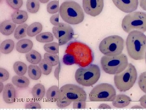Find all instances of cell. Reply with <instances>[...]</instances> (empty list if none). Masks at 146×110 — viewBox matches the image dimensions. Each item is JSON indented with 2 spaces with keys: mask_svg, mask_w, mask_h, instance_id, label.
Wrapping results in <instances>:
<instances>
[{
  "mask_svg": "<svg viewBox=\"0 0 146 110\" xmlns=\"http://www.w3.org/2000/svg\"><path fill=\"white\" fill-rule=\"evenodd\" d=\"M129 56L133 60L145 59L146 52V36L143 32L133 30L129 33L126 41Z\"/></svg>",
  "mask_w": 146,
  "mask_h": 110,
  "instance_id": "6da1fadb",
  "label": "cell"
},
{
  "mask_svg": "<svg viewBox=\"0 0 146 110\" xmlns=\"http://www.w3.org/2000/svg\"><path fill=\"white\" fill-rule=\"evenodd\" d=\"M66 54L72 56L75 64L82 67L88 66L94 60V54L91 48L79 41L70 42L65 51Z\"/></svg>",
  "mask_w": 146,
  "mask_h": 110,
  "instance_id": "7a4b0ae2",
  "label": "cell"
},
{
  "mask_svg": "<svg viewBox=\"0 0 146 110\" xmlns=\"http://www.w3.org/2000/svg\"><path fill=\"white\" fill-rule=\"evenodd\" d=\"M59 14L63 21L71 25H78L84 19L83 9L78 3L68 1L61 4L59 7Z\"/></svg>",
  "mask_w": 146,
  "mask_h": 110,
  "instance_id": "3957f363",
  "label": "cell"
},
{
  "mask_svg": "<svg viewBox=\"0 0 146 110\" xmlns=\"http://www.w3.org/2000/svg\"><path fill=\"white\" fill-rule=\"evenodd\" d=\"M100 63L105 73L116 75L125 70L128 65V60L127 56L124 54L113 56L105 55L101 59Z\"/></svg>",
  "mask_w": 146,
  "mask_h": 110,
  "instance_id": "277c9868",
  "label": "cell"
},
{
  "mask_svg": "<svg viewBox=\"0 0 146 110\" xmlns=\"http://www.w3.org/2000/svg\"><path fill=\"white\" fill-rule=\"evenodd\" d=\"M100 76L99 66L93 64L78 68L76 71L75 78L76 81L79 85L84 87H91L97 82Z\"/></svg>",
  "mask_w": 146,
  "mask_h": 110,
  "instance_id": "5b68a950",
  "label": "cell"
},
{
  "mask_svg": "<svg viewBox=\"0 0 146 110\" xmlns=\"http://www.w3.org/2000/svg\"><path fill=\"white\" fill-rule=\"evenodd\" d=\"M137 76L136 67L132 64H128L125 70L114 76L115 87L120 91H127L134 85Z\"/></svg>",
  "mask_w": 146,
  "mask_h": 110,
  "instance_id": "8992f818",
  "label": "cell"
},
{
  "mask_svg": "<svg viewBox=\"0 0 146 110\" xmlns=\"http://www.w3.org/2000/svg\"><path fill=\"white\" fill-rule=\"evenodd\" d=\"M122 28L125 32L129 33L133 30L146 32V13L142 11L132 12L123 18Z\"/></svg>",
  "mask_w": 146,
  "mask_h": 110,
  "instance_id": "52a82bcc",
  "label": "cell"
},
{
  "mask_svg": "<svg viewBox=\"0 0 146 110\" xmlns=\"http://www.w3.org/2000/svg\"><path fill=\"white\" fill-rule=\"evenodd\" d=\"M124 48V40L119 36H109L100 43L99 49L103 54L109 56H118L122 54Z\"/></svg>",
  "mask_w": 146,
  "mask_h": 110,
  "instance_id": "ba28073f",
  "label": "cell"
},
{
  "mask_svg": "<svg viewBox=\"0 0 146 110\" xmlns=\"http://www.w3.org/2000/svg\"><path fill=\"white\" fill-rule=\"evenodd\" d=\"M116 96L114 87L108 83L99 84L90 92L89 98L92 102H112Z\"/></svg>",
  "mask_w": 146,
  "mask_h": 110,
  "instance_id": "9c48e42d",
  "label": "cell"
},
{
  "mask_svg": "<svg viewBox=\"0 0 146 110\" xmlns=\"http://www.w3.org/2000/svg\"><path fill=\"white\" fill-rule=\"evenodd\" d=\"M87 98L86 92L76 85L67 84L63 86L59 89L58 101H85Z\"/></svg>",
  "mask_w": 146,
  "mask_h": 110,
  "instance_id": "30bf717a",
  "label": "cell"
},
{
  "mask_svg": "<svg viewBox=\"0 0 146 110\" xmlns=\"http://www.w3.org/2000/svg\"><path fill=\"white\" fill-rule=\"evenodd\" d=\"M52 32L58 40L59 46L65 45L72 39L74 32L69 24L60 23L52 28Z\"/></svg>",
  "mask_w": 146,
  "mask_h": 110,
  "instance_id": "8fae6325",
  "label": "cell"
},
{
  "mask_svg": "<svg viewBox=\"0 0 146 110\" xmlns=\"http://www.w3.org/2000/svg\"><path fill=\"white\" fill-rule=\"evenodd\" d=\"M82 5L86 14L96 17L102 11L104 0H82Z\"/></svg>",
  "mask_w": 146,
  "mask_h": 110,
  "instance_id": "7c38bea8",
  "label": "cell"
},
{
  "mask_svg": "<svg viewBox=\"0 0 146 110\" xmlns=\"http://www.w3.org/2000/svg\"><path fill=\"white\" fill-rule=\"evenodd\" d=\"M120 10L126 13H131L138 7V0H112Z\"/></svg>",
  "mask_w": 146,
  "mask_h": 110,
  "instance_id": "4fadbf2b",
  "label": "cell"
},
{
  "mask_svg": "<svg viewBox=\"0 0 146 110\" xmlns=\"http://www.w3.org/2000/svg\"><path fill=\"white\" fill-rule=\"evenodd\" d=\"M17 94L15 87L12 84L8 83L5 86L3 93V97L5 103L12 104L16 101Z\"/></svg>",
  "mask_w": 146,
  "mask_h": 110,
  "instance_id": "5bb4252c",
  "label": "cell"
},
{
  "mask_svg": "<svg viewBox=\"0 0 146 110\" xmlns=\"http://www.w3.org/2000/svg\"><path fill=\"white\" fill-rule=\"evenodd\" d=\"M33 45V42L30 40L22 39L16 43V50L18 52L25 54L31 51Z\"/></svg>",
  "mask_w": 146,
  "mask_h": 110,
  "instance_id": "9a60e30c",
  "label": "cell"
},
{
  "mask_svg": "<svg viewBox=\"0 0 146 110\" xmlns=\"http://www.w3.org/2000/svg\"><path fill=\"white\" fill-rule=\"evenodd\" d=\"M16 28V24L10 20L3 21L0 24V32L3 35L9 36L12 34Z\"/></svg>",
  "mask_w": 146,
  "mask_h": 110,
  "instance_id": "2e32d148",
  "label": "cell"
},
{
  "mask_svg": "<svg viewBox=\"0 0 146 110\" xmlns=\"http://www.w3.org/2000/svg\"><path fill=\"white\" fill-rule=\"evenodd\" d=\"M131 100L130 97L123 94H119L116 96L112 101V105L115 107L122 108L127 107L130 104Z\"/></svg>",
  "mask_w": 146,
  "mask_h": 110,
  "instance_id": "e0dca14e",
  "label": "cell"
},
{
  "mask_svg": "<svg viewBox=\"0 0 146 110\" xmlns=\"http://www.w3.org/2000/svg\"><path fill=\"white\" fill-rule=\"evenodd\" d=\"M11 19L16 24H22L25 23L28 18V15L26 11L22 10H16L12 13Z\"/></svg>",
  "mask_w": 146,
  "mask_h": 110,
  "instance_id": "ac0fdd59",
  "label": "cell"
},
{
  "mask_svg": "<svg viewBox=\"0 0 146 110\" xmlns=\"http://www.w3.org/2000/svg\"><path fill=\"white\" fill-rule=\"evenodd\" d=\"M46 93L44 86L42 84H36L31 90V94L34 99L36 100H41L43 99Z\"/></svg>",
  "mask_w": 146,
  "mask_h": 110,
  "instance_id": "d6986e66",
  "label": "cell"
},
{
  "mask_svg": "<svg viewBox=\"0 0 146 110\" xmlns=\"http://www.w3.org/2000/svg\"><path fill=\"white\" fill-rule=\"evenodd\" d=\"M13 85L19 88L27 87L30 84L29 80L25 76H15L12 78Z\"/></svg>",
  "mask_w": 146,
  "mask_h": 110,
  "instance_id": "ffe728a7",
  "label": "cell"
},
{
  "mask_svg": "<svg viewBox=\"0 0 146 110\" xmlns=\"http://www.w3.org/2000/svg\"><path fill=\"white\" fill-rule=\"evenodd\" d=\"M26 58L28 62L33 64H38L42 60L41 54L35 50H31L27 53Z\"/></svg>",
  "mask_w": 146,
  "mask_h": 110,
  "instance_id": "44dd1931",
  "label": "cell"
},
{
  "mask_svg": "<svg viewBox=\"0 0 146 110\" xmlns=\"http://www.w3.org/2000/svg\"><path fill=\"white\" fill-rule=\"evenodd\" d=\"M28 72L29 77L33 80H39L42 74L41 68L36 64H32L29 66Z\"/></svg>",
  "mask_w": 146,
  "mask_h": 110,
  "instance_id": "7402d4cb",
  "label": "cell"
},
{
  "mask_svg": "<svg viewBox=\"0 0 146 110\" xmlns=\"http://www.w3.org/2000/svg\"><path fill=\"white\" fill-rule=\"evenodd\" d=\"M43 26L42 24L39 22L33 23L28 27L27 34L28 36L33 37L39 34L42 31Z\"/></svg>",
  "mask_w": 146,
  "mask_h": 110,
  "instance_id": "603a6c76",
  "label": "cell"
},
{
  "mask_svg": "<svg viewBox=\"0 0 146 110\" xmlns=\"http://www.w3.org/2000/svg\"><path fill=\"white\" fill-rule=\"evenodd\" d=\"M46 95L47 99L50 102H56L58 100L59 97V88L57 86L51 87L47 90Z\"/></svg>",
  "mask_w": 146,
  "mask_h": 110,
  "instance_id": "cb8c5ba5",
  "label": "cell"
},
{
  "mask_svg": "<svg viewBox=\"0 0 146 110\" xmlns=\"http://www.w3.org/2000/svg\"><path fill=\"white\" fill-rule=\"evenodd\" d=\"M14 41L11 39H7L2 42L0 46V51L3 54H9L13 51L14 49Z\"/></svg>",
  "mask_w": 146,
  "mask_h": 110,
  "instance_id": "d4e9b609",
  "label": "cell"
},
{
  "mask_svg": "<svg viewBox=\"0 0 146 110\" xmlns=\"http://www.w3.org/2000/svg\"><path fill=\"white\" fill-rule=\"evenodd\" d=\"M13 68L17 75L23 76L27 73V64L22 62H16L14 63Z\"/></svg>",
  "mask_w": 146,
  "mask_h": 110,
  "instance_id": "484cf974",
  "label": "cell"
},
{
  "mask_svg": "<svg viewBox=\"0 0 146 110\" xmlns=\"http://www.w3.org/2000/svg\"><path fill=\"white\" fill-rule=\"evenodd\" d=\"M29 26L27 24L19 25L15 30L14 38L17 40H20L25 37L27 36V30Z\"/></svg>",
  "mask_w": 146,
  "mask_h": 110,
  "instance_id": "4316f807",
  "label": "cell"
},
{
  "mask_svg": "<svg viewBox=\"0 0 146 110\" xmlns=\"http://www.w3.org/2000/svg\"><path fill=\"white\" fill-rule=\"evenodd\" d=\"M40 8V3L39 0H27V8L28 11L31 13L38 12Z\"/></svg>",
  "mask_w": 146,
  "mask_h": 110,
  "instance_id": "83f0119b",
  "label": "cell"
},
{
  "mask_svg": "<svg viewBox=\"0 0 146 110\" xmlns=\"http://www.w3.org/2000/svg\"><path fill=\"white\" fill-rule=\"evenodd\" d=\"M35 38L37 41L42 43L51 42L54 40L53 36L50 32H44L36 36Z\"/></svg>",
  "mask_w": 146,
  "mask_h": 110,
  "instance_id": "f1b7e54d",
  "label": "cell"
},
{
  "mask_svg": "<svg viewBox=\"0 0 146 110\" xmlns=\"http://www.w3.org/2000/svg\"><path fill=\"white\" fill-rule=\"evenodd\" d=\"M44 59L47 63L52 66H55L59 63V57L56 54L45 53L44 55Z\"/></svg>",
  "mask_w": 146,
  "mask_h": 110,
  "instance_id": "f546056e",
  "label": "cell"
},
{
  "mask_svg": "<svg viewBox=\"0 0 146 110\" xmlns=\"http://www.w3.org/2000/svg\"><path fill=\"white\" fill-rule=\"evenodd\" d=\"M59 44L57 42H53L45 44L44 50L50 54H56L59 52Z\"/></svg>",
  "mask_w": 146,
  "mask_h": 110,
  "instance_id": "4dcf8cb0",
  "label": "cell"
},
{
  "mask_svg": "<svg viewBox=\"0 0 146 110\" xmlns=\"http://www.w3.org/2000/svg\"><path fill=\"white\" fill-rule=\"evenodd\" d=\"M39 66L42 70V74L48 76L52 71V66L47 63L45 60L42 59L39 64Z\"/></svg>",
  "mask_w": 146,
  "mask_h": 110,
  "instance_id": "1f68e13d",
  "label": "cell"
},
{
  "mask_svg": "<svg viewBox=\"0 0 146 110\" xmlns=\"http://www.w3.org/2000/svg\"><path fill=\"white\" fill-rule=\"evenodd\" d=\"M47 11L48 13L50 14H53L58 12L59 11L58 1H52L48 3L47 6Z\"/></svg>",
  "mask_w": 146,
  "mask_h": 110,
  "instance_id": "d6a6232c",
  "label": "cell"
},
{
  "mask_svg": "<svg viewBox=\"0 0 146 110\" xmlns=\"http://www.w3.org/2000/svg\"><path fill=\"white\" fill-rule=\"evenodd\" d=\"M138 84L140 89L146 94V71L143 72L139 76Z\"/></svg>",
  "mask_w": 146,
  "mask_h": 110,
  "instance_id": "836d02e7",
  "label": "cell"
},
{
  "mask_svg": "<svg viewBox=\"0 0 146 110\" xmlns=\"http://www.w3.org/2000/svg\"><path fill=\"white\" fill-rule=\"evenodd\" d=\"M9 6L15 10H18L22 7L23 4V0H6Z\"/></svg>",
  "mask_w": 146,
  "mask_h": 110,
  "instance_id": "e575fe53",
  "label": "cell"
},
{
  "mask_svg": "<svg viewBox=\"0 0 146 110\" xmlns=\"http://www.w3.org/2000/svg\"><path fill=\"white\" fill-rule=\"evenodd\" d=\"M63 62L66 65H72L75 64V62L72 56L67 54H65L63 56Z\"/></svg>",
  "mask_w": 146,
  "mask_h": 110,
  "instance_id": "d590c367",
  "label": "cell"
},
{
  "mask_svg": "<svg viewBox=\"0 0 146 110\" xmlns=\"http://www.w3.org/2000/svg\"><path fill=\"white\" fill-rule=\"evenodd\" d=\"M9 73L6 69L1 67L0 68V82H4L8 80Z\"/></svg>",
  "mask_w": 146,
  "mask_h": 110,
  "instance_id": "8d00e7d4",
  "label": "cell"
},
{
  "mask_svg": "<svg viewBox=\"0 0 146 110\" xmlns=\"http://www.w3.org/2000/svg\"><path fill=\"white\" fill-rule=\"evenodd\" d=\"M86 107L85 101H76L73 103V107L74 109H84Z\"/></svg>",
  "mask_w": 146,
  "mask_h": 110,
  "instance_id": "74e56055",
  "label": "cell"
},
{
  "mask_svg": "<svg viewBox=\"0 0 146 110\" xmlns=\"http://www.w3.org/2000/svg\"><path fill=\"white\" fill-rule=\"evenodd\" d=\"M25 108L27 109H41V106L37 102H30L26 104Z\"/></svg>",
  "mask_w": 146,
  "mask_h": 110,
  "instance_id": "f35d334b",
  "label": "cell"
},
{
  "mask_svg": "<svg viewBox=\"0 0 146 110\" xmlns=\"http://www.w3.org/2000/svg\"><path fill=\"white\" fill-rule=\"evenodd\" d=\"M51 23L54 26H57L59 24V15L58 14L53 15L50 18Z\"/></svg>",
  "mask_w": 146,
  "mask_h": 110,
  "instance_id": "ab89813d",
  "label": "cell"
},
{
  "mask_svg": "<svg viewBox=\"0 0 146 110\" xmlns=\"http://www.w3.org/2000/svg\"><path fill=\"white\" fill-rule=\"evenodd\" d=\"M72 102L71 101H58V100L56 102V105L58 107L63 108L69 106L72 103Z\"/></svg>",
  "mask_w": 146,
  "mask_h": 110,
  "instance_id": "60d3db41",
  "label": "cell"
},
{
  "mask_svg": "<svg viewBox=\"0 0 146 110\" xmlns=\"http://www.w3.org/2000/svg\"><path fill=\"white\" fill-rule=\"evenodd\" d=\"M60 71V62L58 64V66L56 69H55L54 72V75L55 78L57 80L59 79V74Z\"/></svg>",
  "mask_w": 146,
  "mask_h": 110,
  "instance_id": "b9f144b4",
  "label": "cell"
},
{
  "mask_svg": "<svg viewBox=\"0 0 146 110\" xmlns=\"http://www.w3.org/2000/svg\"><path fill=\"white\" fill-rule=\"evenodd\" d=\"M140 104L144 108L146 109V95H143L139 100Z\"/></svg>",
  "mask_w": 146,
  "mask_h": 110,
  "instance_id": "7bdbcfd3",
  "label": "cell"
},
{
  "mask_svg": "<svg viewBox=\"0 0 146 110\" xmlns=\"http://www.w3.org/2000/svg\"><path fill=\"white\" fill-rule=\"evenodd\" d=\"M140 5L143 10L146 11V0H140Z\"/></svg>",
  "mask_w": 146,
  "mask_h": 110,
  "instance_id": "ee69618b",
  "label": "cell"
},
{
  "mask_svg": "<svg viewBox=\"0 0 146 110\" xmlns=\"http://www.w3.org/2000/svg\"><path fill=\"white\" fill-rule=\"evenodd\" d=\"M99 109H111V107L107 104H102L100 105L98 107Z\"/></svg>",
  "mask_w": 146,
  "mask_h": 110,
  "instance_id": "f6af8a7d",
  "label": "cell"
},
{
  "mask_svg": "<svg viewBox=\"0 0 146 110\" xmlns=\"http://www.w3.org/2000/svg\"><path fill=\"white\" fill-rule=\"evenodd\" d=\"M131 109H144L142 106H138V105H135L131 107Z\"/></svg>",
  "mask_w": 146,
  "mask_h": 110,
  "instance_id": "bcb514c9",
  "label": "cell"
},
{
  "mask_svg": "<svg viewBox=\"0 0 146 110\" xmlns=\"http://www.w3.org/2000/svg\"><path fill=\"white\" fill-rule=\"evenodd\" d=\"M4 87L3 82H0V93H1L3 91Z\"/></svg>",
  "mask_w": 146,
  "mask_h": 110,
  "instance_id": "7dc6e473",
  "label": "cell"
},
{
  "mask_svg": "<svg viewBox=\"0 0 146 110\" xmlns=\"http://www.w3.org/2000/svg\"><path fill=\"white\" fill-rule=\"evenodd\" d=\"M39 1L40 3H46L48 2L50 0H39Z\"/></svg>",
  "mask_w": 146,
  "mask_h": 110,
  "instance_id": "c3c4849f",
  "label": "cell"
},
{
  "mask_svg": "<svg viewBox=\"0 0 146 110\" xmlns=\"http://www.w3.org/2000/svg\"><path fill=\"white\" fill-rule=\"evenodd\" d=\"M145 62H146V52L145 53Z\"/></svg>",
  "mask_w": 146,
  "mask_h": 110,
  "instance_id": "681fc988",
  "label": "cell"
}]
</instances>
